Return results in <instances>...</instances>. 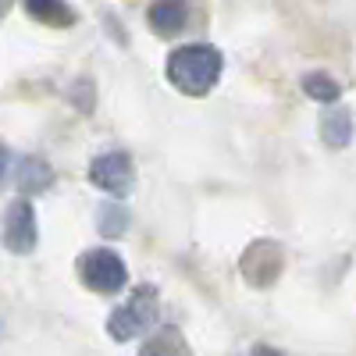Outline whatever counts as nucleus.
I'll return each mask as SVG.
<instances>
[{
  "label": "nucleus",
  "instance_id": "2",
  "mask_svg": "<svg viewBox=\"0 0 356 356\" xmlns=\"http://www.w3.org/2000/svg\"><path fill=\"white\" fill-rule=\"evenodd\" d=\"M157 292L150 285H139L132 289V296L118 307L111 317H107V335L114 342H129V339H139L146 335L157 324Z\"/></svg>",
  "mask_w": 356,
  "mask_h": 356
},
{
  "label": "nucleus",
  "instance_id": "8",
  "mask_svg": "<svg viewBox=\"0 0 356 356\" xmlns=\"http://www.w3.org/2000/svg\"><path fill=\"white\" fill-rule=\"evenodd\" d=\"M321 139L328 143V146H346L349 139H353V114L346 111V107H335V104H328L321 111Z\"/></svg>",
  "mask_w": 356,
  "mask_h": 356
},
{
  "label": "nucleus",
  "instance_id": "9",
  "mask_svg": "<svg viewBox=\"0 0 356 356\" xmlns=\"http://www.w3.org/2000/svg\"><path fill=\"white\" fill-rule=\"evenodd\" d=\"M54 186V168L43 157H25L18 164V189L22 193H47Z\"/></svg>",
  "mask_w": 356,
  "mask_h": 356
},
{
  "label": "nucleus",
  "instance_id": "3",
  "mask_svg": "<svg viewBox=\"0 0 356 356\" xmlns=\"http://www.w3.org/2000/svg\"><path fill=\"white\" fill-rule=\"evenodd\" d=\"M79 278L86 282V289L104 292V296H114V292L125 289L129 267H125V260L118 257L114 250L100 246V250H89V253L79 260Z\"/></svg>",
  "mask_w": 356,
  "mask_h": 356
},
{
  "label": "nucleus",
  "instance_id": "11",
  "mask_svg": "<svg viewBox=\"0 0 356 356\" xmlns=\"http://www.w3.org/2000/svg\"><path fill=\"white\" fill-rule=\"evenodd\" d=\"M303 93L310 97V100H317V104H335L339 100V82L332 79V75H324V72H310L307 79H303Z\"/></svg>",
  "mask_w": 356,
  "mask_h": 356
},
{
  "label": "nucleus",
  "instance_id": "13",
  "mask_svg": "<svg viewBox=\"0 0 356 356\" xmlns=\"http://www.w3.org/2000/svg\"><path fill=\"white\" fill-rule=\"evenodd\" d=\"M129 228V211L122 207H100V232L104 235H122Z\"/></svg>",
  "mask_w": 356,
  "mask_h": 356
},
{
  "label": "nucleus",
  "instance_id": "12",
  "mask_svg": "<svg viewBox=\"0 0 356 356\" xmlns=\"http://www.w3.org/2000/svg\"><path fill=\"white\" fill-rule=\"evenodd\" d=\"M139 356H182V339H178L175 328H164L139 349Z\"/></svg>",
  "mask_w": 356,
  "mask_h": 356
},
{
  "label": "nucleus",
  "instance_id": "5",
  "mask_svg": "<svg viewBox=\"0 0 356 356\" xmlns=\"http://www.w3.org/2000/svg\"><path fill=\"white\" fill-rule=\"evenodd\" d=\"M4 243L11 253H33L40 243V225H36V211L29 200H15L8 207V218H4Z\"/></svg>",
  "mask_w": 356,
  "mask_h": 356
},
{
  "label": "nucleus",
  "instance_id": "4",
  "mask_svg": "<svg viewBox=\"0 0 356 356\" xmlns=\"http://www.w3.org/2000/svg\"><path fill=\"white\" fill-rule=\"evenodd\" d=\"M89 182H93L100 193L122 200V196H129L132 186H136V168H132L129 154L111 150V154H100L93 164H89Z\"/></svg>",
  "mask_w": 356,
  "mask_h": 356
},
{
  "label": "nucleus",
  "instance_id": "6",
  "mask_svg": "<svg viewBox=\"0 0 356 356\" xmlns=\"http://www.w3.org/2000/svg\"><path fill=\"white\" fill-rule=\"evenodd\" d=\"M239 271L253 285H271L278 278V271H282V246L278 243H267V239L253 243L243 253V260H239Z\"/></svg>",
  "mask_w": 356,
  "mask_h": 356
},
{
  "label": "nucleus",
  "instance_id": "15",
  "mask_svg": "<svg viewBox=\"0 0 356 356\" xmlns=\"http://www.w3.org/2000/svg\"><path fill=\"white\" fill-rule=\"evenodd\" d=\"M250 356H282V353H278L275 346H253V353H250Z\"/></svg>",
  "mask_w": 356,
  "mask_h": 356
},
{
  "label": "nucleus",
  "instance_id": "1",
  "mask_svg": "<svg viewBox=\"0 0 356 356\" xmlns=\"http://www.w3.org/2000/svg\"><path fill=\"white\" fill-rule=\"evenodd\" d=\"M221 72H225V57L211 43H186L171 50L168 57V79L186 97H207L218 86Z\"/></svg>",
  "mask_w": 356,
  "mask_h": 356
},
{
  "label": "nucleus",
  "instance_id": "7",
  "mask_svg": "<svg viewBox=\"0 0 356 356\" xmlns=\"http://www.w3.org/2000/svg\"><path fill=\"white\" fill-rule=\"evenodd\" d=\"M146 18H150V29L157 36H175V33H182V29H186L189 8L182 4V0H157V4H150Z\"/></svg>",
  "mask_w": 356,
  "mask_h": 356
},
{
  "label": "nucleus",
  "instance_id": "10",
  "mask_svg": "<svg viewBox=\"0 0 356 356\" xmlns=\"http://www.w3.org/2000/svg\"><path fill=\"white\" fill-rule=\"evenodd\" d=\"M25 8L43 25H57V29L75 25V11L68 8V0H25Z\"/></svg>",
  "mask_w": 356,
  "mask_h": 356
},
{
  "label": "nucleus",
  "instance_id": "14",
  "mask_svg": "<svg viewBox=\"0 0 356 356\" xmlns=\"http://www.w3.org/2000/svg\"><path fill=\"white\" fill-rule=\"evenodd\" d=\"M8 168H11V154L0 146V182H4V175H8Z\"/></svg>",
  "mask_w": 356,
  "mask_h": 356
},
{
  "label": "nucleus",
  "instance_id": "16",
  "mask_svg": "<svg viewBox=\"0 0 356 356\" xmlns=\"http://www.w3.org/2000/svg\"><path fill=\"white\" fill-rule=\"evenodd\" d=\"M8 11H11V0H0V18H4Z\"/></svg>",
  "mask_w": 356,
  "mask_h": 356
}]
</instances>
